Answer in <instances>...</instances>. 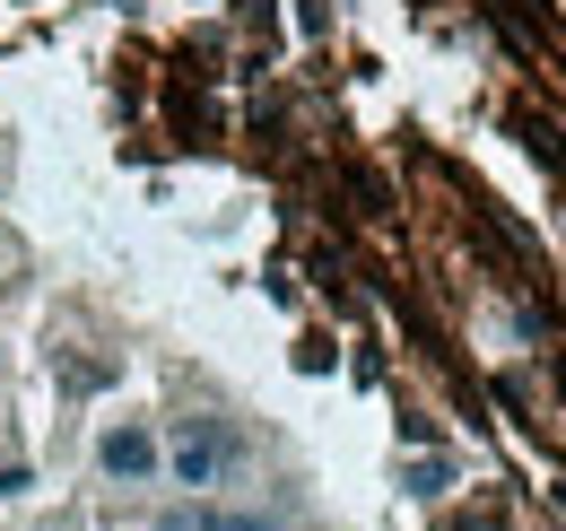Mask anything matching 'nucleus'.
I'll list each match as a JSON object with an SVG mask.
<instances>
[{"label":"nucleus","mask_w":566,"mask_h":531,"mask_svg":"<svg viewBox=\"0 0 566 531\" xmlns=\"http://www.w3.org/2000/svg\"><path fill=\"white\" fill-rule=\"evenodd\" d=\"M166 470H175V488H218L235 470V427L227 418H184L175 445H166Z\"/></svg>","instance_id":"nucleus-1"},{"label":"nucleus","mask_w":566,"mask_h":531,"mask_svg":"<svg viewBox=\"0 0 566 531\" xmlns=\"http://www.w3.org/2000/svg\"><path fill=\"white\" fill-rule=\"evenodd\" d=\"M96 470H105V479H123V488H140V479L166 470V445L148 436L140 418H123V427H105V436H96Z\"/></svg>","instance_id":"nucleus-2"},{"label":"nucleus","mask_w":566,"mask_h":531,"mask_svg":"<svg viewBox=\"0 0 566 531\" xmlns=\"http://www.w3.org/2000/svg\"><path fill=\"white\" fill-rule=\"evenodd\" d=\"M401 488H410V497H444V488H453V462H444V454H419V462L401 470Z\"/></svg>","instance_id":"nucleus-3"},{"label":"nucleus","mask_w":566,"mask_h":531,"mask_svg":"<svg viewBox=\"0 0 566 531\" xmlns=\"http://www.w3.org/2000/svg\"><path fill=\"white\" fill-rule=\"evenodd\" d=\"M210 523H218L210 506H175V514H166V523H157V531H210Z\"/></svg>","instance_id":"nucleus-4"},{"label":"nucleus","mask_w":566,"mask_h":531,"mask_svg":"<svg viewBox=\"0 0 566 531\" xmlns=\"http://www.w3.org/2000/svg\"><path fill=\"white\" fill-rule=\"evenodd\" d=\"M210 531H280V523H271V514H218Z\"/></svg>","instance_id":"nucleus-5"}]
</instances>
